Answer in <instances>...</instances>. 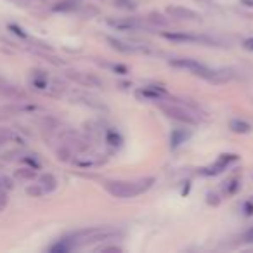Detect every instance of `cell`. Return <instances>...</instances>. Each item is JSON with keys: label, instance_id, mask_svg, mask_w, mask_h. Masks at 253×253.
I'll return each instance as SVG.
<instances>
[{"label": "cell", "instance_id": "obj_1", "mask_svg": "<svg viewBox=\"0 0 253 253\" xmlns=\"http://www.w3.org/2000/svg\"><path fill=\"white\" fill-rule=\"evenodd\" d=\"M153 179H141V180H118V182H110L106 189L110 195L116 198H136L142 195L153 186Z\"/></svg>", "mask_w": 253, "mask_h": 253}, {"label": "cell", "instance_id": "obj_2", "mask_svg": "<svg viewBox=\"0 0 253 253\" xmlns=\"http://www.w3.org/2000/svg\"><path fill=\"white\" fill-rule=\"evenodd\" d=\"M120 236V232L114 231L110 227H92V229H85L80 231L73 236V238L66 239V246L68 248H73V246H84L88 243H96V241H110Z\"/></svg>", "mask_w": 253, "mask_h": 253}, {"label": "cell", "instance_id": "obj_3", "mask_svg": "<svg viewBox=\"0 0 253 253\" xmlns=\"http://www.w3.org/2000/svg\"><path fill=\"white\" fill-rule=\"evenodd\" d=\"M172 66L182 68V70L191 71V73L195 75H201V77H212V75H210L212 71H210L205 64L195 61V59H175V61H172Z\"/></svg>", "mask_w": 253, "mask_h": 253}, {"label": "cell", "instance_id": "obj_4", "mask_svg": "<svg viewBox=\"0 0 253 253\" xmlns=\"http://www.w3.org/2000/svg\"><path fill=\"white\" fill-rule=\"evenodd\" d=\"M163 111H165L170 118L182 121V123H196V121H198V118H196L191 111L182 106H175V104H173V106H163Z\"/></svg>", "mask_w": 253, "mask_h": 253}, {"label": "cell", "instance_id": "obj_5", "mask_svg": "<svg viewBox=\"0 0 253 253\" xmlns=\"http://www.w3.org/2000/svg\"><path fill=\"white\" fill-rule=\"evenodd\" d=\"M236 160H238L236 154H222V156L215 162V165H212L210 169L205 170V173L206 175H217V173H220L222 170L227 169V167L231 165L232 162H236Z\"/></svg>", "mask_w": 253, "mask_h": 253}, {"label": "cell", "instance_id": "obj_6", "mask_svg": "<svg viewBox=\"0 0 253 253\" xmlns=\"http://www.w3.org/2000/svg\"><path fill=\"white\" fill-rule=\"evenodd\" d=\"M137 96L151 101H162V97L167 96V92L160 87H154V85H146V87H142L137 92Z\"/></svg>", "mask_w": 253, "mask_h": 253}, {"label": "cell", "instance_id": "obj_7", "mask_svg": "<svg viewBox=\"0 0 253 253\" xmlns=\"http://www.w3.org/2000/svg\"><path fill=\"white\" fill-rule=\"evenodd\" d=\"M38 186H40V189L44 191V195H49V193H52L57 187V179H56L54 175H51V173H44V175L38 177Z\"/></svg>", "mask_w": 253, "mask_h": 253}, {"label": "cell", "instance_id": "obj_8", "mask_svg": "<svg viewBox=\"0 0 253 253\" xmlns=\"http://www.w3.org/2000/svg\"><path fill=\"white\" fill-rule=\"evenodd\" d=\"M110 25L116 29H123V31H127V29H136L137 26H139V23L134 21V19H123V21H110Z\"/></svg>", "mask_w": 253, "mask_h": 253}, {"label": "cell", "instance_id": "obj_9", "mask_svg": "<svg viewBox=\"0 0 253 253\" xmlns=\"http://www.w3.org/2000/svg\"><path fill=\"white\" fill-rule=\"evenodd\" d=\"M35 170L33 169H29V167H26V169H18L14 172V177L18 180H31V179H35Z\"/></svg>", "mask_w": 253, "mask_h": 253}, {"label": "cell", "instance_id": "obj_10", "mask_svg": "<svg viewBox=\"0 0 253 253\" xmlns=\"http://www.w3.org/2000/svg\"><path fill=\"white\" fill-rule=\"evenodd\" d=\"M231 130L232 132H238V134H246L252 130V125L246 123L243 120H232L231 121Z\"/></svg>", "mask_w": 253, "mask_h": 253}, {"label": "cell", "instance_id": "obj_11", "mask_svg": "<svg viewBox=\"0 0 253 253\" xmlns=\"http://www.w3.org/2000/svg\"><path fill=\"white\" fill-rule=\"evenodd\" d=\"M169 12L172 16H175V18H180V19H184V18H189V19H193V18H196V14L193 11H187V9H179V7H170L169 9Z\"/></svg>", "mask_w": 253, "mask_h": 253}, {"label": "cell", "instance_id": "obj_12", "mask_svg": "<svg viewBox=\"0 0 253 253\" xmlns=\"http://www.w3.org/2000/svg\"><path fill=\"white\" fill-rule=\"evenodd\" d=\"M26 195L33 196V198H40V196H44V191L40 189V186H38V184H33V186L26 187Z\"/></svg>", "mask_w": 253, "mask_h": 253}, {"label": "cell", "instance_id": "obj_13", "mask_svg": "<svg viewBox=\"0 0 253 253\" xmlns=\"http://www.w3.org/2000/svg\"><path fill=\"white\" fill-rule=\"evenodd\" d=\"M7 203H9L7 195H5V193L0 191V212H2V210H4L5 206H7Z\"/></svg>", "mask_w": 253, "mask_h": 253}, {"label": "cell", "instance_id": "obj_14", "mask_svg": "<svg viewBox=\"0 0 253 253\" xmlns=\"http://www.w3.org/2000/svg\"><path fill=\"white\" fill-rule=\"evenodd\" d=\"M245 49H248V51H253V38H248V40H245Z\"/></svg>", "mask_w": 253, "mask_h": 253}, {"label": "cell", "instance_id": "obj_15", "mask_svg": "<svg viewBox=\"0 0 253 253\" xmlns=\"http://www.w3.org/2000/svg\"><path fill=\"white\" fill-rule=\"evenodd\" d=\"M246 241H248V243H253V229H250V231L246 232Z\"/></svg>", "mask_w": 253, "mask_h": 253}, {"label": "cell", "instance_id": "obj_16", "mask_svg": "<svg viewBox=\"0 0 253 253\" xmlns=\"http://www.w3.org/2000/svg\"><path fill=\"white\" fill-rule=\"evenodd\" d=\"M243 5H248V7H253V0H241Z\"/></svg>", "mask_w": 253, "mask_h": 253}]
</instances>
